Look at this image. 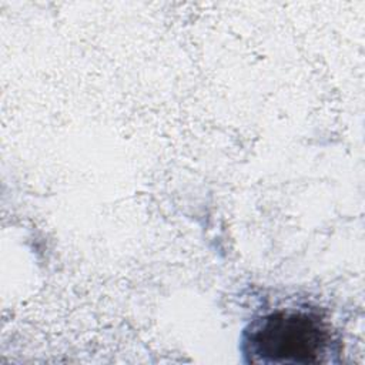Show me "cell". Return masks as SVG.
Listing matches in <instances>:
<instances>
[{
	"instance_id": "6da1fadb",
	"label": "cell",
	"mask_w": 365,
	"mask_h": 365,
	"mask_svg": "<svg viewBox=\"0 0 365 365\" xmlns=\"http://www.w3.org/2000/svg\"><path fill=\"white\" fill-rule=\"evenodd\" d=\"M329 342V328L319 315L279 309L251 324L244 351L252 362L312 364L322 359Z\"/></svg>"
}]
</instances>
